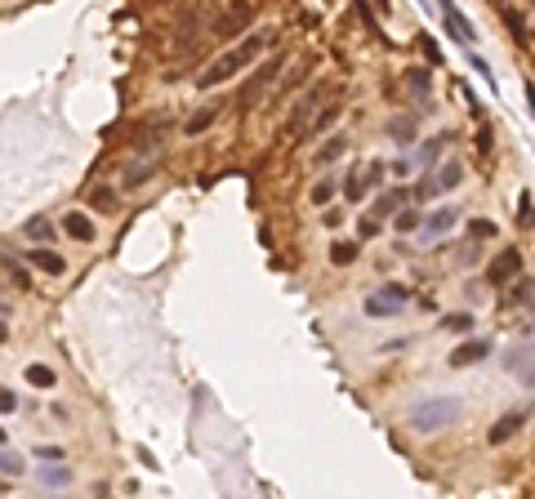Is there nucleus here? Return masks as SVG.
Wrapping results in <instances>:
<instances>
[{
    "label": "nucleus",
    "instance_id": "nucleus-1",
    "mask_svg": "<svg viewBox=\"0 0 535 499\" xmlns=\"http://www.w3.org/2000/svg\"><path fill=\"white\" fill-rule=\"evenodd\" d=\"M268 45H272V31H250V36H241V41L232 45V50H228V54H218L214 63L201 71V76H197V85H201V90H214V85L232 80L241 67H250L254 58H259V54L268 50Z\"/></svg>",
    "mask_w": 535,
    "mask_h": 499
},
{
    "label": "nucleus",
    "instance_id": "nucleus-2",
    "mask_svg": "<svg viewBox=\"0 0 535 499\" xmlns=\"http://www.w3.org/2000/svg\"><path fill=\"white\" fill-rule=\"evenodd\" d=\"M459 415H464V401L459 397H429V401H419V406H410V428L437 433V428H446V423H455Z\"/></svg>",
    "mask_w": 535,
    "mask_h": 499
},
{
    "label": "nucleus",
    "instance_id": "nucleus-3",
    "mask_svg": "<svg viewBox=\"0 0 535 499\" xmlns=\"http://www.w3.org/2000/svg\"><path fill=\"white\" fill-rule=\"evenodd\" d=\"M282 67H286V58H272V63H263V67L254 71V76H250L246 85H241V94H237V107H241V112H250V107L259 103L268 90H272L277 76H282Z\"/></svg>",
    "mask_w": 535,
    "mask_h": 499
},
{
    "label": "nucleus",
    "instance_id": "nucleus-4",
    "mask_svg": "<svg viewBox=\"0 0 535 499\" xmlns=\"http://www.w3.org/2000/svg\"><path fill=\"white\" fill-rule=\"evenodd\" d=\"M250 22H254V5H250V0H232V5H228L223 14L214 18L210 36H218V41H232V36H241Z\"/></svg>",
    "mask_w": 535,
    "mask_h": 499
},
{
    "label": "nucleus",
    "instance_id": "nucleus-5",
    "mask_svg": "<svg viewBox=\"0 0 535 499\" xmlns=\"http://www.w3.org/2000/svg\"><path fill=\"white\" fill-rule=\"evenodd\" d=\"M406 303H410V295H406V286H384V290H375V295L366 299V316H375V321H384V316H401L406 312Z\"/></svg>",
    "mask_w": 535,
    "mask_h": 499
},
{
    "label": "nucleus",
    "instance_id": "nucleus-6",
    "mask_svg": "<svg viewBox=\"0 0 535 499\" xmlns=\"http://www.w3.org/2000/svg\"><path fill=\"white\" fill-rule=\"evenodd\" d=\"M517 272H522V250H517V246H504L491 263H486V281H491V286L517 281Z\"/></svg>",
    "mask_w": 535,
    "mask_h": 499
},
{
    "label": "nucleus",
    "instance_id": "nucleus-7",
    "mask_svg": "<svg viewBox=\"0 0 535 499\" xmlns=\"http://www.w3.org/2000/svg\"><path fill=\"white\" fill-rule=\"evenodd\" d=\"M486 357H491V339H464L446 361H451L455 370H464V366H478V361H486Z\"/></svg>",
    "mask_w": 535,
    "mask_h": 499
},
{
    "label": "nucleus",
    "instance_id": "nucleus-8",
    "mask_svg": "<svg viewBox=\"0 0 535 499\" xmlns=\"http://www.w3.org/2000/svg\"><path fill=\"white\" fill-rule=\"evenodd\" d=\"M437 5H442V18H446V27H451V36L468 45L473 41V22L459 14V5H455V0H437Z\"/></svg>",
    "mask_w": 535,
    "mask_h": 499
},
{
    "label": "nucleus",
    "instance_id": "nucleus-9",
    "mask_svg": "<svg viewBox=\"0 0 535 499\" xmlns=\"http://www.w3.org/2000/svg\"><path fill=\"white\" fill-rule=\"evenodd\" d=\"M201 22H205L201 5H188V9H183V18H179V50H192V41H197Z\"/></svg>",
    "mask_w": 535,
    "mask_h": 499
},
{
    "label": "nucleus",
    "instance_id": "nucleus-10",
    "mask_svg": "<svg viewBox=\"0 0 535 499\" xmlns=\"http://www.w3.org/2000/svg\"><path fill=\"white\" fill-rule=\"evenodd\" d=\"M522 423H527V415H522V410H508V415H500L495 419V428H491V446H504L508 437H513Z\"/></svg>",
    "mask_w": 535,
    "mask_h": 499
},
{
    "label": "nucleus",
    "instance_id": "nucleus-11",
    "mask_svg": "<svg viewBox=\"0 0 535 499\" xmlns=\"http://www.w3.org/2000/svg\"><path fill=\"white\" fill-rule=\"evenodd\" d=\"M32 263L41 267V272H50V276H63V267H67V263H63V254H54V250H41V246L32 250Z\"/></svg>",
    "mask_w": 535,
    "mask_h": 499
},
{
    "label": "nucleus",
    "instance_id": "nucleus-12",
    "mask_svg": "<svg viewBox=\"0 0 535 499\" xmlns=\"http://www.w3.org/2000/svg\"><path fill=\"white\" fill-rule=\"evenodd\" d=\"M63 232L71 237V241H94V223L85 214H67L63 218Z\"/></svg>",
    "mask_w": 535,
    "mask_h": 499
},
{
    "label": "nucleus",
    "instance_id": "nucleus-13",
    "mask_svg": "<svg viewBox=\"0 0 535 499\" xmlns=\"http://www.w3.org/2000/svg\"><path fill=\"white\" fill-rule=\"evenodd\" d=\"M455 223H459V210H455V205H446V210H437V214L429 218V237H442V232H451Z\"/></svg>",
    "mask_w": 535,
    "mask_h": 499
},
{
    "label": "nucleus",
    "instance_id": "nucleus-14",
    "mask_svg": "<svg viewBox=\"0 0 535 499\" xmlns=\"http://www.w3.org/2000/svg\"><path fill=\"white\" fill-rule=\"evenodd\" d=\"M344 152H348V139H344V134H335V139H326L321 148H317V165H331V161H339Z\"/></svg>",
    "mask_w": 535,
    "mask_h": 499
},
{
    "label": "nucleus",
    "instance_id": "nucleus-15",
    "mask_svg": "<svg viewBox=\"0 0 535 499\" xmlns=\"http://www.w3.org/2000/svg\"><path fill=\"white\" fill-rule=\"evenodd\" d=\"M339 112H344V103H326L317 116L308 120V125H303V134H321L326 125H331V120H339Z\"/></svg>",
    "mask_w": 535,
    "mask_h": 499
},
{
    "label": "nucleus",
    "instance_id": "nucleus-16",
    "mask_svg": "<svg viewBox=\"0 0 535 499\" xmlns=\"http://www.w3.org/2000/svg\"><path fill=\"white\" fill-rule=\"evenodd\" d=\"M388 134H393V143L406 148V143L415 139V116H393V120H388Z\"/></svg>",
    "mask_w": 535,
    "mask_h": 499
},
{
    "label": "nucleus",
    "instance_id": "nucleus-17",
    "mask_svg": "<svg viewBox=\"0 0 535 499\" xmlns=\"http://www.w3.org/2000/svg\"><path fill=\"white\" fill-rule=\"evenodd\" d=\"M32 241H50L54 237V218L50 214H36V218H27V227H22Z\"/></svg>",
    "mask_w": 535,
    "mask_h": 499
},
{
    "label": "nucleus",
    "instance_id": "nucleus-18",
    "mask_svg": "<svg viewBox=\"0 0 535 499\" xmlns=\"http://www.w3.org/2000/svg\"><path fill=\"white\" fill-rule=\"evenodd\" d=\"M459 178H464V169H459V165H442V169H433V188H437V192L459 188Z\"/></svg>",
    "mask_w": 535,
    "mask_h": 499
},
{
    "label": "nucleus",
    "instance_id": "nucleus-19",
    "mask_svg": "<svg viewBox=\"0 0 535 499\" xmlns=\"http://www.w3.org/2000/svg\"><path fill=\"white\" fill-rule=\"evenodd\" d=\"M357 250H361L357 241H335V246H331V263L335 267H348L352 259H357Z\"/></svg>",
    "mask_w": 535,
    "mask_h": 499
},
{
    "label": "nucleus",
    "instance_id": "nucleus-20",
    "mask_svg": "<svg viewBox=\"0 0 535 499\" xmlns=\"http://www.w3.org/2000/svg\"><path fill=\"white\" fill-rule=\"evenodd\" d=\"M90 205L103 214H116V192L112 188H90Z\"/></svg>",
    "mask_w": 535,
    "mask_h": 499
},
{
    "label": "nucleus",
    "instance_id": "nucleus-21",
    "mask_svg": "<svg viewBox=\"0 0 535 499\" xmlns=\"http://www.w3.org/2000/svg\"><path fill=\"white\" fill-rule=\"evenodd\" d=\"M27 384L32 388H54V370L41 366V361H32V366H27Z\"/></svg>",
    "mask_w": 535,
    "mask_h": 499
},
{
    "label": "nucleus",
    "instance_id": "nucleus-22",
    "mask_svg": "<svg viewBox=\"0 0 535 499\" xmlns=\"http://www.w3.org/2000/svg\"><path fill=\"white\" fill-rule=\"evenodd\" d=\"M406 201V192H384L380 201H375V218H384V214H397V205Z\"/></svg>",
    "mask_w": 535,
    "mask_h": 499
},
{
    "label": "nucleus",
    "instance_id": "nucleus-23",
    "mask_svg": "<svg viewBox=\"0 0 535 499\" xmlns=\"http://www.w3.org/2000/svg\"><path fill=\"white\" fill-rule=\"evenodd\" d=\"M531 303H535V281L527 276V281L513 286V308H531Z\"/></svg>",
    "mask_w": 535,
    "mask_h": 499
},
{
    "label": "nucleus",
    "instance_id": "nucleus-24",
    "mask_svg": "<svg viewBox=\"0 0 535 499\" xmlns=\"http://www.w3.org/2000/svg\"><path fill=\"white\" fill-rule=\"evenodd\" d=\"M535 357V348L531 344H522V348H513V357H508V370L513 374H527V361Z\"/></svg>",
    "mask_w": 535,
    "mask_h": 499
},
{
    "label": "nucleus",
    "instance_id": "nucleus-25",
    "mask_svg": "<svg viewBox=\"0 0 535 499\" xmlns=\"http://www.w3.org/2000/svg\"><path fill=\"white\" fill-rule=\"evenodd\" d=\"M22 468L27 464H22L14 450H0V472H5V477H22Z\"/></svg>",
    "mask_w": 535,
    "mask_h": 499
},
{
    "label": "nucleus",
    "instance_id": "nucleus-26",
    "mask_svg": "<svg viewBox=\"0 0 535 499\" xmlns=\"http://www.w3.org/2000/svg\"><path fill=\"white\" fill-rule=\"evenodd\" d=\"M468 237H473V241H491V237H495V223H491V218H473V223H468Z\"/></svg>",
    "mask_w": 535,
    "mask_h": 499
},
{
    "label": "nucleus",
    "instance_id": "nucleus-27",
    "mask_svg": "<svg viewBox=\"0 0 535 499\" xmlns=\"http://www.w3.org/2000/svg\"><path fill=\"white\" fill-rule=\"evenodd\" d=\"M335 197V178H317V183H312V205H326Z\"/></svg>",
    "mask_w": 535,
    "mask_h": 499
},
{
    "label": "nucleus",
    "instance_id": "nucleus-28",
    "mask_svg": "<svg viewBox=\"0 0 535 499\" xmlns=\"http://www.w3.org/2000/svg\"><path fill=\"white\" fill-rule=\"evenodd\" d=\"M357 174H361V183H366V188H380V178H384V165H380V161H370V165H361Z\"/></svg>",
    "mask_w": 535,
    "mask_h": 499
},
{
    "label": "nucleus",
    "instance_id": "nucleus-29",
    "mask_svg": "<svg viewBox=\"0 0 535 499\" xmlns=\"http://www.w3.org/2000/svg\"><path fill=\"white\" fill-rule=\"evenodd\" d=\"M442 325H446V330H455V335H468L473 330V316L468 312H455V316H446Z\"/></svg>",
    "mask_w": 535,
    "mask_h": 499
},
{
    "label": "nucleus",
    "instance_id": "nucleus-30",
    "mask_svg": "<svg viewBox=\"0 0 535 499\" xmlns=\"http://www.w3.org/2000/svg\"><path fill=\"white\" fill-rule=\"evenodd\" d=\"M517 227H535V205H531V197L517 201Z\"/></svg>",
    "mask_w": 535,
    "mask_h": 499
},
{
    "label": "nucleus",
    "instance_id": "nucleus-31",
    "mask_svg": "<svg viewBox=\"0 0 535 499\" xmlns=\"http://www.w3.org/2000/svg\"><path fill=\"white\" fill-rule=\"evenodd\" d=\"M446 139H451V134H437V139H429V143H424V148H419V161H424V165H429V161H433V156H437V152H442V143H446Z\"/></svg>",
    "mask_w": 535,
    "mask_h": 499
},
{
    "label": "nucleus",
    "instance_id": "nucleus-32",
    "mask_svg": "<svg viewBox=\"0 0 535 499\" xmlns=\"http://www.w3.org/2000/svg\"><path fill=\"white\" fill-rule=\"evenodd\" d=\"M419 223H424V218L415 210H397V232H415Z\"/></svg>",
    "mask_w": 535,
    "mask_h": 499
},
{
    "label": "nucleus",
    "instance_id": "nucleus-33",
    "mask_svg": "<svg viewBox=\"0 0 535 499\" xmlns=\"http://www.w3.org/2000/svg\"><path fill=\"white\" fill-rule=\"evenodd\" d=\"M210 120H214V107H205V112H197V116L188 120V134H201L205 125H210Z\"/></svg>",
    "mask_w": 535,
    "mask_h": 499
},
{
    "label": "nucleus",
    "instance_id": "nucleus-34",
    "mask_svg": "<svg viewBox=\"0 0 535 499\" xmlns=\"http://www.w3.org/2000/svg\"><path fill=\"white\" fill-rule=\"evenodd\" d=\"M67 482H71L67 468H45V486H67Z\"/></svg>",
    "mask_w": 535,
    "mask_h": 499
},
{
    "label": "nucleus",
    "instance_id": "nucleus-35",
    "mask_svg": "<svg viewBox=\"0 0 535 499\" xmlns=\"http://www.w3.org/2000/svg\"><path fill=\"white\" fill-rule=\"evenodd\" d=\"M5 267L14 272V281H18V286H27V267H22L18 259H9V254H5Z\"/></svg>",
    "mask_w": 535,
    "mask_h": 499
},
{
    "label": "nucleus",
    "instance_id": "nucleus-36",
    "mask_svg": "<svg viewBox=\"0 0 535 499\" xmlns=\"http://www.w3.org/2000/svg\"><path fill=\"white\" fill-rule=\"evenodd\" d=\"M18 406V397L9 393V388H0V415H5V410H14Z\"/></svg>",
    "mask_w": 535,
    "mask_h": 499
},
{
    "label": "nucleus",
    "instance_id": "nucleus-37",
    "mask_svg": "<svg viewBox=\"0 0 535 499\" xmlns=\"http://www.w3.org/2000/svg\"><path fill=\"white\" fill-rule=\"evenodd\" d=\"M5 339H9V330H5V321H0V344H5Z\"/></svg>",
    "mask_w": 535,
    "mask_h": 499
},
{
    "label": "nucleus",
    "instance_id": "nucleus-38",
    "mask_svg": "<svg viewBox=\"0 0 535 499\" xmlns=\"http://www.w3.org/2000/svg\"><path fill=\"white\" fill-rule=\"evenodd\" d=\"M0 446H5V428H0Z\"/></svg>",
    "mask_w": 535,
    "mask_h": 499
}]
</instances>
